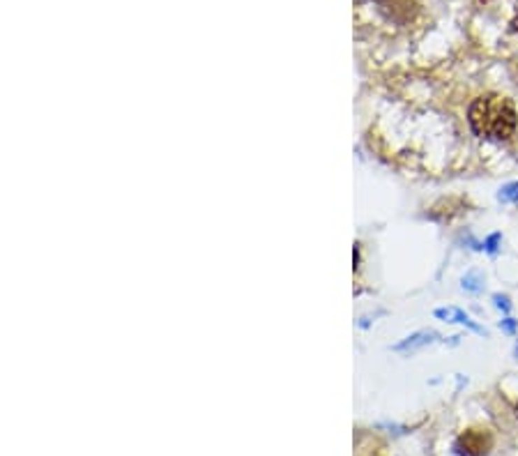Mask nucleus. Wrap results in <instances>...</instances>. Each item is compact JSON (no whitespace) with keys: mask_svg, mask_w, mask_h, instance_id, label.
Here are the masks:
<instances>
[{"mask_svg":"<svg viewBox=\"0 0 518 456\" xmlns=\"http://www.w3.org/2000/svg\"><path fill=\"white\" fill-rule=\"evenodd\" d=\"M493 300H496V304L500 306V309H505V311L512 309V304H509V297H505V295H496Z\"/></svg>","mask_w":518,"mask_h":456,"instance_id":"0eeeda50","label":"nucleus"},{"mask_svg":"<svg viewBox=\"0 0 518 456\" xmlns=\"http://www.w3.org/2000/svg\"><path fill=\"white\" fill-rule=\"evenodd\" d=\"M463 288L480 290V284H477V274H468V277H463Z\"/></svg>","mask_w":518,"mask_h":456,"instance_id":"423d86ee","label":"nucleus"},{"mask_svg":"<svg viewBox=\"0 0 518 456\" xmlns=\"http://www.w3.org/2000/svg\"><path fill=\"white\" fill-rule=\"evenodd\" d=\"M516 415H518V404H516Z\"/></svg>","mask_w":518,"mask_h":456,"instance_id":"9b49d317","label":"nucleus"},{"mask_svg":"<svg viewBox=\"0 0 518 456\" xmlns=\"http://www.w3.org/2000/svg\"><path fill=\"white\" fill-rule=\"evenodd\" d=\"M436 316H438V318H445L447 323H463V325L473 327L475 332H482V327H480V325H475L473 320H470L468 313H463L461 309H456V306H447V309H436Z\"/></svg>","mask_w":518,"mask_h":456,"instance_id":"7ed1b4c3","label":"nucleus"},{"mask_svg":"<svg viewBox=\"0 0 518 456\" xmlns=\"http://www.w3.org/2000/svg\"><path fill=\"white\" fill-rule=\"evenodd\" d=\"M468 122L480 138L507 141L516 131L518 115L512 99L502 95H484L470 104Z\"/></svg>","mask_w":518,"mask_h":456,"instance_id":"f257e3e1","label":"nucleus"},{"mask_svg":"<svg viewBox=\"0 0 518 456\" xmlns=\"http://www.w3.org/2000/svg\"><path fill=\"white\" fill-rule=\"evenodd\" d=\"M493 447V436L489 429H468L456 438L454 452L459 456H486Z\"/></svg>","mask_w":518,"mask_h":456,"instance_id":"f03ea898","label":"nucleus"},{"mask_svg":"<svg viewBox=\"0 0 518 456\" xmlns=\"http://www.w3.org/2000/svg\"><path fill=\"white\" fill-rule=\"evenodd\" d=\"M505 329H509V332H514V329H516V323H514L512 318H507V320H505Z\"/></svg>","mask_w":518,"mask_h":456,"instance_id":"1a4fd4ad","label":"nucleus"},{"mask_svg":"<svg viewBox=\"0 0 518 456\" xmlns=\"http://www.w3.org/2000/svg\"><path fill=\"white\" fill-rule=\"evenodd\" d=\"M498 242H500V233H496V235H491V238H489V240H486V245H484V247H486V249H489V251H496V249H498V247H496V245H498Z\"/></svg>","mask_w":518,"mask_h":456,"instance_id":"6e6552de","label":"nucleus"},{"mask_svg":"<svg viewBox=\"0 0 518 456\" xmlns=\"http://www.w3.org/2000/svg\"><path fill=\"white\" fill-rule=\"evenodd\" d=\"M498 199L502 203H518V183H509L500 190Z\"/></svg>","mask_w":518,"mask_h":456,"instance_id":"39448f33","label":"nucleus"},{"mask_svg":"<svg viewBox=\"0 0 518 456\" xmlns=\"http://www.w3.org/2000/svg\"><path fill=\"white\" fill-rule=\"evenodd\" d=\"M512 30H514V33H518V17L512 21Z\"/></svg>","mask_w":518,"mask_h":456,"instance_id":"9d476101","label":"nucleus"},{"mask_svg":"<svg viewBox=\"0 0 518 456\" xmlns=\"http://www.w3.org/2000/svg\"><path fill=\"white\" fill-rule=\"evenodd\" d=\"M433 336H436V332H417V334L408 336V339L401 341L398 345H394V350H417V348H422V345L433 341Z\"/></svg>","mask_w":518,"mask_h":456,"instance_id":"20e7f679","label":"nucleus"}]
</instances>
